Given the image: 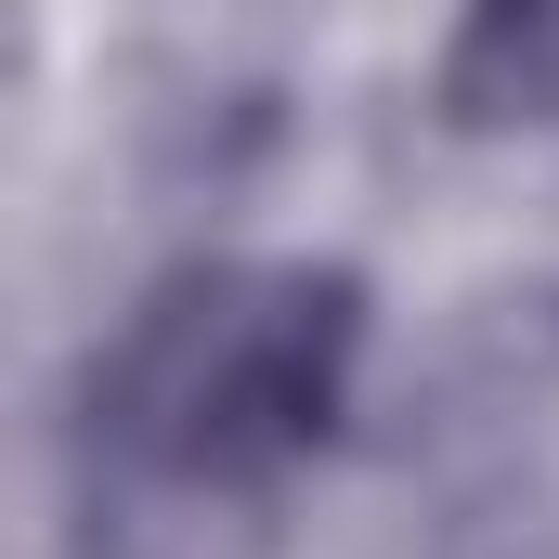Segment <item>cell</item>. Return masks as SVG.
<instances>
[{
  "label": "cell",
  "instance_id": "cell-1",
  "mask_svg": "<svg viewBox=\"0 0 559 559\" xmlns=\"http://www.w3.org/2000/svg\"><path fill=\"white\" fill-rule=\"evenodd\" d=\"M352 365H365V286L338 274V261L248 274V325H235V365H222V404H209L195 481H222V495L286 481V468L338 429Z\"/></svg>",
  "mask_w": 559,
  "mask_h": 559
},
{
  "label": "cell",
  "instance_id": "cell-2",
  "mask_svg": "<svg viewBox=\"0 0 559 559\" xmlns=\"http://www.w3.org/2000/svg\"><path fill=\"white\" fill-rule=\"evenodd\" d=\"M429 92H442L455 131H481V143L559 131V0H468Z\"/></svg>",
  "mask_w": 559,
  "mask_h": 559
},
{
  "label": "cell",
  "instance_id": "cell-3",
  "mask_svg": "<svg viewBox=\"0 0 559 559\" xmlns=\"http://www.w3.org/2000/svg\"><path fill=\"white\" fill-rule=\"evenodd\" d=\"M442 559H559V495L547 481H495L481 508H455Z\"/></svg>",
  "mask_w": 559,
  "mask_h": 559
}]
</instances>
